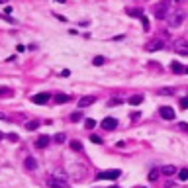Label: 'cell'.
<instances>
[{"mask_svg": "<svg viewBox=\"0 0 188 188\" xmlns=\"http://www.w3.org/2000/svg\"><path fill=\"white\" fill-rule=\"evenodd\" d=\"M102 127L106 129V131H114V129L118 127V120L116 118H106V120H102Z\"/></svg>", "mask_w": 188, "mask_h": 188, "instance_id": "8992f818", "label": "cell"}, {"mask_svg": "<svg viewBox=\"0 0 188 188\" xmlns=\"http://www.w3.org/2000/svg\"><path fill=\"white\" fill-rule=\"evenodd\" d=\"M53 139H55V141H57V143H63V141H65V139H67V137H65V133H57V135H55V137H53Z\"/></svg>", "mask_w": 188, "mask_h": 188, "instance_id": "484cf974", "label": "cell"}, {"mask_svg": "<svg viewBox=\"0 0 188 188\" xmlns=\"http://www.w3.org/2000/svg\"><path fill=\"white\" fill-rule=\"evenodd\" d=\"M2 92H8V88H0V94H2Z\"/></svg>", "mask_w": 188, "mask_h": 188, "instance_id": "836d02e7", "label": "cell"}, {"mask_svg": "<svg viewBox=\"0 0 188 188\" xmlns=\"http://www.w3.org/2000/svg\"><path fill=\"white\" fill-rule=\"evenodd\" d=\"M90 141H92V143H96V145H100V143H102V139H100L98 135H90Z\"/></svg>", "mask_w": 188, "mask_h": 188, "instance_id": "83f0119b", "label": "cell"}, {"mask_svg": "<svg viewBox=\"0 0 188 188\" xmlns=\"http://www.w3.org/2000/svg\"><path fill=\"white\" fill-rule=\"evenodd\" d=\"M84 124H86V127H88V129H94V127H96V121L90 120V118H86V120H84Z\"/></svg>", "mask_w": 188, "mask_h": 188, "instance_id": "d4e9b609", "label": "cell"}, {"mask_svg": "<svg viewBox=\"0 0 188 188\" xmlns=\"http://www.w3.org/2000/svg\"><path fill=\"white\" fill-rule=\"evenodd\" d=\"M49 141H51V137H49V135H39V137H37V141H35V147L43 149V147H47V145H49Z\"/></svg>", "mask_w": 188, "mask_h": 188, "instance_id": "30bf717a", "label": "cell"}, {"mask_svg": "<svg viewBox=\"0 0 188 188\" xmlns=\"http://www.w3.org/2000/svg\"><path fill=\"white\" fill-rule=\"evenodd\" d=\"M127 102L131 104V106H139V104L143 102V96H141V94H135V96H129V100H127Z\"/></svg>", "mask_w": 188, "mask_h": 188, "instance_id": "5bb4252c", "label": "cell"}, {"mask_svg": "<svg viewBox=\"0 0 188 188\" xmlns=\"http://www.w3.org/2000/svg\"><path fill=\"white\" fill-rule=\"evenodd\" d=\"M159 175H161V171H159V169H153V171L149 172V180H151V182H155V180L159 178Z\"/></svg>", "mask_w": 188, "mask_h": 188, "instance_id": "ac0fdd59", "label": "cell"}, {"mask_svg": "<svg viewBox=\"0 0 188 188\" xmlns=\"http://www.w3.org/2000/svg\"><path fill=\"white\" fill-rule=\"evenodd\" d=\"M165 43L161 39H155V41H151L149 45H147V51H159V49H163Z\"/></svg>", "mask_w": 188, "mask_h": 188, "instance_id": "8fae6325", "label": "cell"}, {"mask_svg": "<svg viewBox=\"0 0 188 188\" xmlns=\"http://www.w3.org/2000/svg\"><path fill=\"white\" fill-rule=\"evenodd\" d=\"M184 73H188V67H184Z\"/></svg>", "mask_w": 188, "mask_h": 188, "instance_id": "74e56055", "label": "cell"}, {"mask_svg": "<svg viewBox=\"0 0 188 188\" xmlns=\"http://www.w3.org/2000/svg\"><path fill=\"white\" fill-rule=\"evenodd\" d=\"M71 149L73 151H82V143L81 141H71Z\"/></svg>", "mask_w": 188, "mask_h": 188, "instance_id": "ffe728a7", "label": "cell"}, {"mask_svg": "<svg viewBox=\"0 0 188 188\" xmlns=\"http://www.w3.org/2000/svg\"><path fill=\"white\" fill-rule=\"evenodd\" d=\"M0 18L6 20V22H10V24H14V18H10V16H2V14H0Z\"/></svg>", "mask_w": 188, "mask_h": 188, "instance_id": "4dcf8cb0", "label": "cell"}, {"mask_svg": "<svg viewBox=\"0 0 188 188\" xmlns=\"http://www.w3.org/2000/svg\"><path fill=\"white\" fill-rule=\"evenodd\" d=\"M47 186H51V188H69L67 175H63V172H53V175L47 178Z\"/></svg>", "mask_w": 188, "mask_h": 188, "instance_id": "6da1fadb", "label": "cell"}, {"mask_svg": "<svg viewBox=\"0 0 188 188\" xmlns=\"http://www.w3.org/2000/svg\"><path fill=\"white\" fill-rule=\"evenodd\" d=\"M92 63L96 65V67H100V65H104V63H106V59H104L102 55H96V57H94V59H92Z\"/></svg>", "mask_w": 188, "mask_h": 188, "instance_id": "d6986e66", "label": "cell"}, {"mask_svg": "<svg viewBox=\"0 0 188 188\" xmlns=\"http://www.w3.org/2000/svg\"><path fill=\"white\" fill-rule=\"evenodd\" d=\"M55 2H59V4H65V0H55Z\"/></svg>", "mask_w": 188, "mask_h": 188, "instance_id": "e575fe53", "label": "cell"}, {"mask_svg": "<svg viewBox=\"0 0 188 188\" xmlns=\"http://www.w3.org/2000/svg\"><path fill=\"white\" fill-rule=\"evenodd\" d=\"M78 120H82V112H75V114H71V121H78Z\"/></svg>", "mask_w": 188, "mask_h": 188, "instance_id": "cb8c5ba5", "label": "cell"}, {"mask_svg": "<svg viewBox=\"0 0 188 188\" xmlns=\"http://www.w3.org/2000/svg\"><path fill=\"white\" fill-rule=\"evenodd\" d=\"M184 16H186V14L182 12V10H178V12H175V14H172V16H171V14H169V27H178L180 24H182V22H184Z\"/></svg>", "mask_w": 188, "mask_h": 188, "instance_id": "3957f363", "label": "cell"}, {"mask_svg": "<svg viewBox=\"0 0 188 188\" xmlns=\"http://www.w3.org/2000/svg\"><path fill=\"white\" fill-rule=\"evenodd\" d=\"M55 100H57L59 104H63V102H69V96H67V94H57Z\"/></svg>", "mask_w": 188, "mask_h": 188, "instance_id": "44dd1931", "label": "cell"}, {"mask_svg": "<svg viewBox=\"0 0 188 188\" xmlns=\"http://www.w3.org/2000/svg\"><path fill=\"white\" fill-rule=\"evenodd\" d=\"M120 175H121V171L112 169V171H104V172H100L98 178H100V180H116V178H120Z\"/></svg>", "mask_w": 188, "mask_h": 188, "instance_id": "277c9868", "label": "cell"}, {"mask_svg": "<svg viewBox=\"0 0 188 188\" xmlns=\"http://www.w3.org/2000/svg\"><path fill=\"white\" fill-rule=\"evenodd\" d=\"M175 51L180 55H188V41H184V39L175 41Z\"/></svg>", "mask_w": 188, "mask_h": 188, "instance_id": "5b68a950", "label": "cell"}, {"mask_svg": "<svg viewBox=\"0 0 188 188\" xmlns=\"http://www.w3.org/2000/svg\"><path fill=\"white\" fill-rule=\"evenodd\" d=\"M141 188H143V186H141Z\"/></svg>", "mask_w": 188, "mask_h": 188, "instance_id": "ab89813d", "label": "cell"}, {"mask_svg": "<svg viewBox=\"0 0 188 188\" xmlns=\"http://www.w3.org/2000/svg\"><path fill=\"white\" fill-rule=\"evenodd\" d=\"M171 71H172V73H176V75H180V73H184V65L178 63V61H172L171 63Z\"/></svg>", "mask_w": 188, "mask_h": 188, "instance_id": "4fadbf2b", "label": "cell"}, {"mask_svg": "<svg viewBox=\"0 0 188 188\" xmlns=\"http://www.w3.org/2000/svg\"><path fill=\"white\" fill-rule=\"evenodd\" d=\"M161 172H163V175H167V176H172V175H176V167H175V165H165V167L161 169Z\"/></svg>", "mask_w": 188, "mask_h": 188, "instance_id": "7c38bea8", "label": "cell"}, {"mask_svg": "<svg viewBox=\"0 0 188 188\" xmlns=\"http://www.w3.org/2000/svg\"><path fill=\"white\" fill-rule=\"evenodd\" d=\"M26 169H30V171L37 169V161H35V159H32V157H27V159H26Z\"/></svg>", "mask_w": 188, "mask_h": 188, "instance_id": "9a60e30c", "label": "cell"}, {"mask_svg": "<svg viewBox=\"0 0 188 188\" xmlns=\"http://www.w3.org/2000/svg\"><path fill=\"white\" fill-rule=\"evenodd\" d=\"M126 12H127V14H131L133 18H141V16H143V12H141V10H137V8H127Z\"/></svg>", "mask_w": 188, "mask_h": 188, "instance_id": "e0dca14e", "label": "cell"}, {"mask_svg": "<svg viewBox=\"0 0 188 188\" xmlns=\"http://www.w3.org/2000/svg\"><path fill=\"white\" fill-rule=\"evenodd\" d=\"M4 137H6V135H4V133H2V131H0V139H4Z\"/></svg>", "mask_w": 188, "mask_h": 188, "instance_id": "d590c367", "label": "cell"}, {"mask_svg": "<svg viewBox=\"0 0 188 188\" xmlns=\"http://www.w3.org/2000/svg\"><path fill=\"white\" fill-rule=\"evenodd\" d=\"M0 4H6V0H0Z\"/></svg>", "mask_w": 188, "mask_h": 188, "instance_id": "8d00e7d4", "label": "cell"}, {"mask_svg": "<svg viewBox=\"0 0 188 188\" xmlns=\"http://www.w3.org/2000/svg\"><path fill=\"white\" fill-rule=\"evenodd\" d=\"M49 98H51V96H49L47 92H41V94H35V96L32 98V102H33V104H47Z\"/></svg>", "mask_w": 188, "mask_h": 188, "instance_id": "52a82bcc", "label": "cell"}, {"mask_svg": "<svg viewBox=\"0 0 188 188\" xmlns=\"http://www.w3.org/2000/svg\"><path fill=\"white\" fill-rule=\"evenodd\" d=\"M169 10H171V0H161L153 8V14L157 16V20H165L169 16Z\"/></svg>", "mask_w": 188, "mask_h": 188, "instance_id": "7a4b0ae2", "label": "cell"}, {"mask_svg": "<svg viewBox=\"0 0 188 188\" xmlns=\"http://www.w3.org/2000/svg\"><path fill=\"white\" fill-rule=\"evenodd\" d=\"M180 108H182V110H188V98H182V100H180Z\"/></svg>", "mask_w": 188, "mask_h": 188, "instance_id": "f546056e", "label": "cell"}, {"mask_svg": "<svg viewBox=\"0 0 188 188\" xmlns=\"http://www.w3.org/2000/svg\"><path fill=\"white\" fill-rule=\"evenodd\" d=\"M141 24H143V27H145V32H149V20L145 16H141Z\"/></svg>", "mask_w": 188, "mask_h": 188, "instance_id": "4316f807", "label": "cell"}, {"mask_svg": "<svg viewBox=\"0 0 188 188\" xmlns=\"http://www.w3.org/2000/svg\"><path fill=\"white\" fill-rule=\"evenodd\" d=\"M157 92L159 94H165V96H171V94H175V88H159Z\"/></svg>", "mask_w": 188, "mask_h": 188, "instance_id": "7402d4cb", "label": "cell"}, {"mask_svg": "<svg viewBox=\"0 0 188 188\" xmlns=\"http://www.w3.org/2000/svg\"><path fill=\"white\" fill-rule=\"evenodd\" d=\"M0 120H6V114H2V112H0Z\"/></svg>", "mask_w": 188, "mask_h": 188, "instance_id": "d6a6232c", "label": "cell"}, {"mask_svg": "<svg viewBox=\"0 0 188 188\" xmlns=\"http://www.w3.org/2000/svg\"><path fill=\"white\" fill-rule=\"evenodd\" d=\"M37 127H39V121L37 120H32V121H27V124H26L27 131H33V129H37Z\"/></svg>", "mask_w": 188, "mask_h": 188, "instance_id": "2e32d148", "label": "cell"}, {"mask_svg": "<svg viewBox=\"0 0 188 188\" xmlns=\"http://www.w3.org/2000/svg\"><path fill=\"white\" fill-rule=\"evenodd\" d=\"M178 178L180 180H188V169H180L178 171Z\"/></svg>", "mask_w": 188, "mask_h": 188, "instance_id": "603a6c76", "label": "cell"}, {"mask_svg": "<svg viewBox=\"0 0 188 188\" xmlns=\"http://www.w3.org/2000/svg\"><path fill=\"white\" fill-rule=\"evenodd\" d=\"M159 112H161V118H165V120H175V110L171 106H163Z\"/></svg>", "mask_w": 188, "mask_h": 188, "instance_id": "ba28073f", "label": "cell"}, {"mask_svg": "<svg viewBox=\"0 0 188 188\" xmlns=\"http://www.w3.org/2000/svg\"><path fill=\"white\" fill-rule=\"evenodd\" d=\"M110 188H120V186H110Z\"/></svg>", "mask_w": 188, "mask_h": 188, "instance_id": "f35d334b", "label": "cell"}, {"mask_svg": "<svg viewBox=\"0 0 188 188\" xmlns=\"http://www.w3.org/2000/svg\"><path fill=\"white\" fill-rule=\"evenodd\" d=\"M6 137H8V139H12V141H18V135H16V133H10V135H6Z\"/></svg>", "mask_w": 188, "mask_h": 188, "instance_id": "1f68e13d", "label": "cell"}, {"mask_svg": "<svg viewBox=\"0 0 188 188\" xmlns=\"http://www.w3.org/2000/svg\"><path fill=\"white\" fill-rule=\"evenodd\" d=\"M94 102H96V98H94V96H82V98H78V108H88Z\"/></svg>", "mask_w": 188, "mask_h": 188, "instance_id": "9c48e42d", "label": "cell"}, {"mask_svg": "<svg viewBox=\"0 0 188 188\" xmlns=\"http://www.w3.org/2000/svg\"><path fill=\"white\" fill-rule=\"evenodd\" d=\"M120 104H121L120 98H114V100H110V102H108V106H120Z\"/></svg>", "mask_w": 188, "mask_h": 188, "instance_id": "f1b7e54d", "label": "cell"}]
</instances>
